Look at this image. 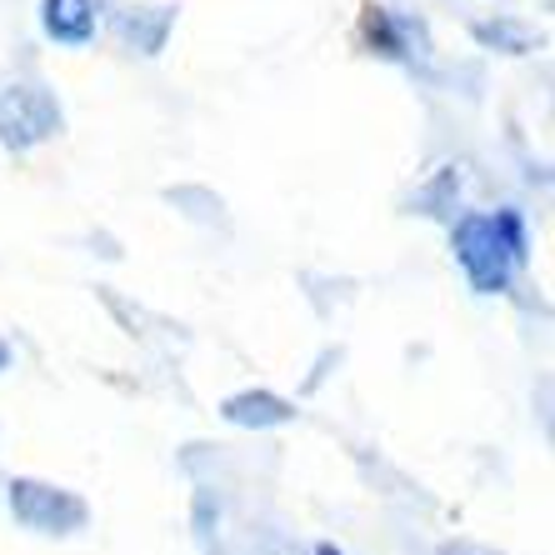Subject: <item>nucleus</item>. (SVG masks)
<instances>
[{
  "mask_svg": "<svg viewBox=\"0 0 555 555\" xmlns=\"http://www.w3.org/2000/svg\"><path fill=\"white\" fill-rule=\"evenodd\" d=\"M451 250L476 296H501L511 275L526 266V225L516 210H465L451 231Z\"/></svg>",
  "mask_w": 555,
  "mask_h": 555,
  "instance_id": "f257e3e1",
  "label": "nucleus"
},
{
  "mask_svg": "<svg viewBox=\"0 0 555 555\" xmlns=\"http://www.w3.org/2000/svg\"><path fill=\"white\" fill-rule=\"evenodd\" d=\"M11 511L26 530H40V535H70V530L86 526V501L76 491H61V486H46V480H11Z\"/></svg>",
  "mask_w": 555,
  "mask_h": 555,
  "instance_id": "f03ea898",
  "label": "nucleus"
},
{
  "mask_svg": "<svg viewBox=\"0 0 555 555\" xmlns=\"http://www.w3.org/2000/svg\"><path fill=\"white\" fill-rule=\"evenodd\" d=\"M61 130V111L40 86H11L0 91V141L5 145H40Z\"/></svg>",
  "mask_w": 555,
  "mask_h": 555,
  "instance_id": "7ed1b4c3",
  "label": "nucleus"
},
{
  "mask_svg": "<svg viewBox=\"0 0 555 555\" xmlns=\"http://www.w3.org/2000/svg\"><path fill=\"white\" fill-rule=\"evenodd\" d=\"M411 36H421V26H415L411 15H396L390 5H375V0H365L361 5V21H356V40H361V51L380 55V61H411L415 55Z\"/></svg>",
  "mask_w": 555,
  "mask_h": 555,
  "instance_id": "20e7f679",
  "label": "nucleus"
},
{
  "mask_svg": "<svg viewBox=\"0 0 555 555\" xmlns=\"http://www.w3.org/2000/svg\"><path fill=\"white\" fill-rule=\"evenodd\" d=\"M95 26H101L95 0H40V30H46L55 46H65V51L91 46Z\"/></svg>",
  "mask_w": 555,
  "mask_h": 555,
  "instance_id": "39448f33",
  "label": "nucleus"
},
{
  "mask_svg": "<svg viewBox=\"0 0 555 555\" xmlns=\"http://www.w3.org/2000/svg\"><path fill=\"white\" fill-rule=\"evenodd\" d=\"M220 415L231 421V426H246V430H271V426H285V421H296V405L271 396V390H241L231 401L220 405Z\"/></svg>",
  "mask_w": 555,
  "mask_h": 555,
  "instance_id": "423d86ee",
  "label": "nucleus"
},
{
  "mask_svg": "<svg viewBox=\"0 0 555 555\" xmlns=\"http://www.w3.org/2000/svg\"><path fill=\"white\" fill-rule=\"evenodd\" d=\"M440 555H486V551H470V545H446Z\"/></svg>",
  "mask_w": 555,
  "mask_h": 555,
  "instance_id": "0eeeda50",
  "label": "nucleus"
},
{
  "mask_svg": "<svg viewBox=\"0 0 555 555\" xmlns=\"http://www.w3.org/2000/svg\"><path fill=\"white\" fill-rule=\"evenodd\" d=\"M315 555H346V551H336V545H315Z\"/></svg>",
  "mask_w": 555,
  "mask_h": 555,
  "instance_id": "6e6552de",
  "label": "nucleus"
},
{
  "mask_svg": "<svg viewBox=\"0 0 555 555\" xmlns=\"http://www.w3.org/2000/svg\"><path fill=\"white\" fill-rule=\"evenodd\" d=\"M5 361H11V350H5V346H0V371H5Z\"/></svg>",
  "mask_w": 555,
  "mask_h": 555,
  "instance_id": "1a4fd4ad",
  "label": "nucleus"
}]
</instances>
